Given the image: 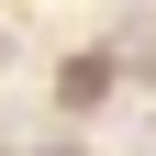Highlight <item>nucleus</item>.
<instances>
[{
    "instance_id": "1",
    "label": "nucleus",
    "mask_w": 156,
    "mask_h": 156,
    "mask_svg": "<svg viewBox=\"0 0 156 156\" xmlns=\"http://www.w3.org/2000/svg\"><path fill=\"white\" fill-rule=\"evenodd\" d=\"M45 156H89V145H45Z\"/></svg>"
}]
</instances>
